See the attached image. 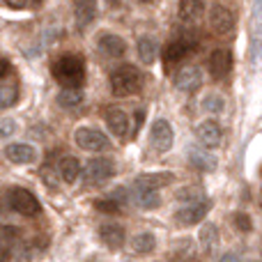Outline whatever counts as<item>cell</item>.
I'll return each instance as SVG.
<instances>
[{
    "instance_id": "7a4b0ae2",
    "label": "cell",
    "mask_w": 262,
    "mask_h": 262,
    "mask_svg": "<svg viewBox=\"0 0 262 262\" xmlns=\"http://www.w3.org/2000/svg\"><path fill=\"white\" fill-rule=\"evenodd\" d=\"M143 88V74L134 64H122L111 74V90L118 97H129Z\"/></svg>"
},
{
    "instance_id": "9c48e42d",
    "label": "cell",
    "mask_w": 262,
    "mask_h": 262,
    "mask_svg": "<svg viewBox=\"0 0 262 262\" xmlns=\"http://www.w3.org/2000/svg\"><path fill=\"white\" fill-rule=\"evenodd\" d=\"M149 138H152V145L157 152H168V149L172 147V138H175L170 122H168V120H157V122L152 124Z\"/></svg>"
},
{
    "instance_id": "2e32d148",
    "label": "cell",
    "mask_w": 262,
    "mask_h": 262,
    "mask_svg": "<svg viewBox=\"0 0 262 262\" xmlns=\"http://www.w3.org/2000/svg\"><path fill=\"white\" fill-rule=\"evenodd\" d=\"M191 49H193V41L186 39V37H180V39H175V41L168 44L166 53H163V60H166V64L180 62V60H184L186 55L191 53Z\"/></svg>"
},
{
    "instance_id": "7c38bea8",
    "label": "cell",
    "mask_w": 262,
    "mask_h": 262,
    "mask_svg": "<svg viewBox=\"0 0 262 262\" xmlns=\"http://www.w3.org/2000/svg\"><path fill=\"white\" fill-rule=\"evenodd\" d=\"M97 46H99L101 53H106L108 58H122L127 53V41L120 35H113V32H104V35L97 39Z\"/></svg>"
},
{
    "instance_id": "d4e9b609",
    "label": "cell",
    "mask_w": 262,
    "mask_h": 262,
    "mask_svg": "<svg viewBox=\"0 0 262 262\" xmlns=\"http://www.w3.org/2000/svg\"><path fill=\"white\" fill-rule=\"evenodd\" d=\"M191 166L198 168V170L209 172L216 168V159H214L212 154L203 152V149H193V152H191Z\"/></svg>"
},
{
    "instance_id": "4fadbf2b",
    "label": "cell",
    "mask_w": 262,
    "mask_h": 262,
    "mask_svg": "<svg viewBox=\"0 0 262 262\" xmlns=\"http://www.w3.org/2000/svg\"><path fill=\"white\" fill-rule=\"evenodd\" d=\"M5 157H7L12 163H18V166H23V163H35L37 149L28 143H12L5 147Z\"/></svg>"
},
{
    "instance_id": "5bb4252c",
    "label": "cell",
    "mask_w": 262,
    "mask_h": 262,
    "mask_svg": "<svg viewBox=\"0 0 262 262\" xmlns=\"http://www.w3.org/2000/svg\"><path fill=\"white\" fill-rule=\"evenodd\" d=\"M203 85V72L198 67H186L182 72H177L175 76V88L182 92H193Z\"/></svg>"
},
{
    "instance_id": "52a82bcc",
    "label": "cell",
    "mask_w": 262,
    "mask_h": 262,
    "mask_svg": "<svg viewBox=\"0 0 262 262\" xmlns=\"http://www.w3.org/2000/svg\"><path fill=\"white\" fill-rule=\"evenodd\" d=\"M175 182V172H143L134 180L136 189H145V191H157L163 189V186L172 184Z\"/></svg>"
},
{
    "instance_id": "836d02e7",
    "label": "cell",
    "mask_w": 262,
    "mask_h": 262,
    "mask_svg": "<svg viewBox=\"0 0 262 262\" xmlns=\"http://www.w3.org/2000/svg\"><path fill=\"white\" fill-rule=\"evenodd\" d=\"M219 262H242L239 258H237V255L235 253H228V255H223V258L221 260H219Z\"/></svg>"
},
{
    "instance_id": "8992f818",
    "label": "cell",
    "mask_w": 262,
    "mask_h": 262,
    "mask_svg": "<svg viewBox=\"0 0 262 262\" xmlns=\"http://www.w3.org/2000/svg\"><path fill=\"white\" fill-rule=\"evenodd\" d=\"M209 23H212V28L219 35H230L235 30V14L226 5H214L209 9Z\"/></svg>"
},
{
    "instance_id": "d6986e66",
    "label": "cell",
    "mask_w": 262,
    "mask_h": 262,
    "mask_svg": "<svg viewBox=\"0 0 262 262\" xmlns=\"http://www.w3.org/2000/svg\"><path fill=\"white\" fill-rule=\"evenodd\" d=\"M58 175H60V180L67 182V184L76 182L78 175H81V161H78L76 157H60V161H58Z\"/></svg>"
},
{
    "instance_id": "d6a6232c",
    "label": "cell",
    "mask_w": 262,
    "mask_h": 262,
    "mask_svg": "<svg viewBox=\"0 0 262 262\" xmlns=\"http://www.w3.org/2000/svg\"><path fill=\"white\" fill-rule=\"evenodd\" d=\"M9 60H5V58H0V81H5L7 78V74H9Z\"/></svg>"
},
{
    "instance_id": "f546056e",
    "label": "cell",
    "mask_w": 262,
    "mask_h": 262,
    "mask_svg": "<svg viewBox=\"0 0 262 262\" xmlns=\"http://www.w3.org/2000/svg\"><path fill=\"white\" fill-rule=\"evenodd\" d=\"M95 207L99 209V212H106V214H118L120 212V200L115 198H101L95 203Z\"/></svg>"
},
{
    "instance_id": "ba28073f",
    "label": "cell",
    "mask_w": 262,
    "mask_h": 262,
    "mask_svg": "<svg viewBox=\"0 0 262 262\" xmlns=\"http://www.w3.org/2000/svg\"><path fill=\"white\" fill-rule=\"evenodd\" d=\"M209 207H212V200H203V203H195V205H184V207L175 214V219L180 226H193V223L203 221V219L207 216Z\"/></svg>"
},
{
    "instance_id": "9a60e30c",
    "label": "cell",
    "mask_w": 262,
    "mask_h": 262,
    "mask_svg": "<svg viewBox=\"0 0 262 262\" xmlns=\"http://www.w3.org/2000/svg\"><path fill=\"white\" fill-rule=\"evenodd\" d=\"M106 124H108L111 134L118 136V138H127L129 136V115L122 108H108L106 113Z\"/></svg>"
},
{
    "instance_id": "83f0119b",
    "label": "cell",
    "mask_w": 262,
    "mask_h": 262,
    "mask_svg": "<svg viewBox=\"0 0 262 262\" xmlns=\"http://www.w3.org/2000/svg\"><path fill=\"white\" fill-rule=\"evenodd\" d=\"M177 200H182L184 205H195V203H203V200H207V198H205L203 189H193V186H186V189L177 191Z\"/></svg>"
},
{
    "instance_id": "4316f807",
    "label": "cell",
    "mask_w": 262,
    "mask_h": 262,
    "mask_svg": "<svg viewBox=\"0 0 262 262\" xmlns=\"http://www.w3.org/2000/svg\"><path fill=\"white\" fill-rule=\"evenodd\" d=\"M83 90H62L58 95V104L64 106V108H74V106H78L83 101Z\"/></svg>"
},
{
    "instance_id": "e575fe53",
    "label": "cell",
    "mask_w": 262,
    "mask_h": 262,
    "mask_svg": "<svg viewBox=\"0 0 262 262\" xmlns=\"http://www.w3.org/2000/svg\"><path fill=\"white\" fill-rule=\"evenodd\" d=\"M0 262H7V251L0 246Z\"/></svg>"
},
{
    "instance_id": "30bf717a",
    "label": "cell",
    "mask_w": 262,
    "mask_h": 262,
    "mask_svg": "<svg viewBox=\"0 0 262 262\" xmlns=\"http://www.w3.org/2000/svg\"><path fill=\"white\" fill-rule=\"evenodd\" d=\"M195 134H198V140L207 149H214L223 143V129L216 120H205V122H200Z\"/></svg>"
},
{
    "instance_id": "277c9868",
    "label": "cell",
    "mask_w": 262,
    "mask_h": 262,
    "mask_svg": "<svg viewBox=\"0 0 262 262\" xmlns=\"http://www.w3.org/2000/svg\"><path fill=\"white\" fill-rule=\"evenodd\" d=\"M9 205H12V209L18 212L21 216H37V214L41 212V205H39V200L35 198V193H30L28 189H21V186L9 191Z\"/></svg>"
},
{
    "instance_id": "1f68e13d",
    "label": "cell",
    "mask_w": 262,
    "mask_h": 262,
    "mask_svg": "<svg viewBox=\"0 0 262 262\" xmlns=\"http://www.w3.org/2000/svg\"><path fill=\"white\" fill-rule=\"evenodd\" d=\"M14 131H16V122H14V120H9V118H3V120H0V136H3V138L12 136Z\"/></svg>"
},
{
    "instance_id": "484cf974",
    "label": "cell",
    "mask_w": 262,
    "mask_h": 262,
    "mask_svg": "<svg viewBox=\"0 0 262 262\" xmlns=\"http://www.w3.org/2000/svg\"><path fill=\"white\" fill-rule=\"evenodd\" d=\"M205 5L203 3H193V0H184V3H180V16L184 18V21H195V18L203 14Z\"/></svg>"
},
{
    "instance_id": "6da1fadb",
    "label": "cell",
    "mask_w": 262,
    "mask_h": 262,
    "mask_svg": "<svg viewBox=\"0 0 262 262\" xmlns=\"http://www.w3.org/2000/svg\"><path fill=\"white\" fill-rule=\"evenodd\" d=\"M51 72H53L55 81L62 85V90H81L85 83V62L74 53L60 55L53 62Z\"/></svg>"
},
{
    "instance_id": "603a6c76",
    "label": "cell",
    "mask_w": 262,
    "mask_h": 262,
    "mask_svg": "<svg viewBox=\"0 0 262 262\" xmlns=\"http://www.w3.org/2000/svg\"><path fill=\"white\" fill-rule=\"evenodd\" d=\"M200 244H203L205 253H212V251L219 246V228L214 226V223L203 226V230H200Z\"/></svg>"
},
{
    "instance_id": "3957f363",
    "label": "cell",
    "mask_w": 262,
    "mask_h": 262,
    "mask_svg": "<svg viewBox=\"0 0 262 262\" xmlns=\"http://www.w3.org/2000/svg\"><path fill=\"white\" fill-rule=\"evenodd\" d=\"M74 140L81 149L85 152H104V149L111 147V138L99 129H92V127H81L76 129L74 134Z\"/></svg>"
},
{
    "instance_id": "4dcf8cb0",
    "label": "cell",
    "mask_w": 262,
    "mask_h": 262,
    "mask_svg": "<svg viewBox=\"0 0 262 262\" xmlns=\"http://www.w3.org/2000/svg\"><path fill=\"white\" fill-rule=\"evenodd\" d=\"M232 221H235V226L237 228H239V230L242 232H249L251 230V228H253V223H251V216H249V214H235V219H232Z\"/></svg>"
},
{
    "instance_id": "ffe728a7",
    "label": "cell",
    "mask_w": 262,
    "mask_h": 262,
    "mask_svg": "<svg viewBox=\"0 0 262 262\" xmlns=\"http://www.w3.org/2000/svg\"><path fill=\"white\" fill-rule=\"evenodd\" d=\"M18 99V83L14 78L0 81V108H9Z\"/></svg>"
},
{
    "instance_id": "7402d4cb",
    "label": "cell",
    "mask_w": 262,
    "mask_h": 262,
    "mask_svg": "<svg viewBox=\"0 0 262 262\" xmlns=\"http://www.w3.org/2000/svg\"><path fill=\"white\" fill-rule=\"evenodd\" d=\"M154 246H157V237H154L152 232H138V235L131 239L134 253H152Z\"/></svg>"
},
{
    "instance_id": "f1b7e54d",
    "label": "cell",
    "mask_w": 262,
    "mask_h": 262,
    "mask_svg": "<svg viewBox=\"0 0 262 262\" xmlns=\"http://www.w3.org/2000/svg\"><path fill=\"white\" fill-rule=\"evenodd\" d=\"M203 108L209 111V113H221V111L226 108V101H223L221 95L212 92V95H207V97L203 99Z\"/></svg>"
},
{
    "instance_id": "44dd1931",
    "label": "cell",
    "mask_w": 262,
    "mask_h": 262,
    "mask_svg": "<svg viewBox=\"0 0 262 262\" xmlns=\"http://www.w3.org/2000/svg\"><path fill=\"white\" fill-rule=\"evenodd\" d=\"M131 200H134L140 209H154V207H159V203H161L157 191H145V189H136Z\"/></svg>"
},
{
    "instance_id": "e0dca14e",
    "label": "cell",
    "mask_w": 262,
    "mask_h": 262,
    "mask_svg": "<svg viewBox=\"0 0 262 262\" xmlns=\"http://www.w3.org/2000/svg\"><path fill=\"white\" fill-rule=\"evenodd\" d=\"M99 239L104 242L108 249H120L124 244V228L120 223H104L99 228Z\"/></svg>"
},
{
    "instance_id": "ac0fdd59",
    "label": "cell",
    "mask_w": 262,
    "mask_h": 262,
    "mask_svg": "<svg viewBox=\"0 0 262 262\" xmlns=\"http://www.w3.org/2000/svg\"><path fill=\"white\" fill-rule=\"evenodd\" d=\"M95 16H97V5L92 0H78V3H74V18H76L78 30L90 26L95 21Z\"/></svg>"
},
{
    "instance_id": "cb8c5ba5",
    "label": "cell",
    "mask_w": 262,
    "mask_h": 262,
    "mask_svg": "<svg viewBox=\"0 0 262 262\" xmlns=\"http://www.w3.org/2000/svg\"><path fill=\"white\" fill-rule=\"evenodd\" d=\"M136 49H138V58L143 64H152L154 60H157V44H154L149 37H140Z\"/></svg>"
},
{
    "instance_id": "8fae6325",
    "label": "cell",
    "mask_w": 262,
    "mask_h": 262,
    "mask_svg": "<svg viewBox=\"0 0 262 262\" xmlns=\"http://www.w3.org/2000/svg\"><path fill=\"white\" fill-rule=\"evenodd\" d=\"M207 64H209L212 76L216 78V81H223V78L230 74V69H232V53L228 49H216L212 55H209Z\"/></svg>"
},
{
    "instance_id": "5b68a950",
    "label": "cell",
    "mask_w": 262,
    "mask_h": 262,
    "mask_svg": "<svg viewBox=\"0 0 262 262\" xmlns=\"http://www.w3.org/2000/svg\"><path fill=\"white\" fill-rule=\"evenodd\" d=\"M83 175H85V180H90V182H106L115 175V161L108 157L90 159V161L85 163Z\"/></svg>"
}]
</instances>
